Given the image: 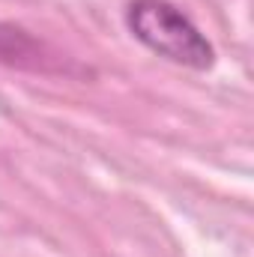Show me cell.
Masks as SVG:
<instances>
[{"mask_svg": "<svg viewBox=\"0 0 254 257\" xmlns=\"http://www.w3.org/2000/svg\"><path fill=\"white\" fill-rule=\"evenodd\" d=\"M0 63L33 72H66L60 57L18 24H0Z\"/></svg>", "mask_w": 254, "mask_h": 257, "instance_id": "7a4b0ae2", "label": "cell"}, {"mask_svg": "<svg viewBox=\"0 0 254 257\" xmlns=\"http://www.w3.org/2000/svg\"><path fill=\"white\" fill-rule=\"evenodd\" d=\"M123 18H126L129 33L153 54L165 57L168 63L186 66L194 72H209L215 66L212 42L177 3L129 0Z\"/></svg>", "mask_w": 254, "mask_h": 257, "instance_id": "6da1fadb", "label": "cell"}]
</instances>
